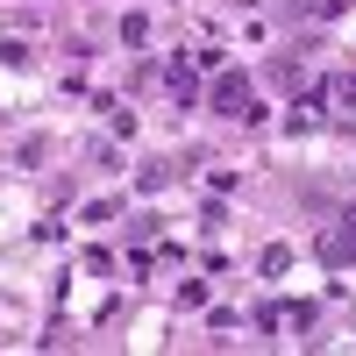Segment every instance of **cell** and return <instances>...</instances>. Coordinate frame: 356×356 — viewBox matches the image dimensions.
<instances>
[{"label":"cell","instance_id":"6da1fadb","mask_svg":"<svg viewBox=\"0 0 356 356\" xmlns=\"http://www.w3.org/2000/svg\"><path fill=\"white\" fill-rule=\"evenodd\" d=\"M321 264H328V271L356 264V207H349V214H335L328 228H321Z\"/></svg>","mask_w":356,"mask_h":356},{"label":"cell","instance_id":"8992f818","mask_svg":"<svg viewBox=\"0 0 356 356\" xmlns=\"http://www.w3.org/2000/svg\"><path fill=\"white\" fill-rule=\"evenodd\" d=\"M285 271H292V250L271 243V250H264V278H285Z\"/></svg>","mask_w":356,"mask_h":356},{"label":"cell","instance_id":"7a4b0ae2","mask_svg":"<svg viewBox=\"0 0 356 356\" xmlns=\"http://www.w3.org/2000/svg\"><path fill=\"white\" fill-rule=\"evenodd\" d=\"M207 107H214V114H250V79L243 72H221L214 93H207Z\"/></svg>","mask_w":356,"mask_h":356},{"label":"cell","instance_id":"3957f363","mask_svg":"<svg viewBox=\"0 0 356 356\" xmlns=\"http://www.w3.org/2000/svg\"><path fill=\"white\" fill-rule=\"evenodd\" d=\"M164 86H171V100H178V107H193V100H200V79H193L186 65H171V72H164Z\"/></svg>","mask_w":356,"mask_h":356},{"label":"cell","instance_id":"5b68a950","mask_svg":"<svg viewBox=\"0 0 356 356\" xmlns=\"http://www.w3.org/2000/svg\"><path fill=\"white\" fill-rule=\"evenodd\" d=\"M122 43H129V50L150 43V15H122Z\"/></svg>","mask_w":356,"mask_h":356},{"label":"cell","instance_id":"52a82bcc","mask_svg":"<svg viewBox=\"0 0 356 356\" xmlns=\"http://www.w3.org/2000/svg\"><path fill=\"white\" fill-rule=\"evenodd\" d=\"M0 65H29V43L22 36H0Z\"/></svg>","mask_w":356,"mask_h":356},{"label":"cell","instance_id":"277c9868","mask_svg":"<svg viewBox=\"0 0 356 356\" xmlns=\"http://www.w3.org/2000/svg\"><path fill=\"white\" fill-rule=\"evenodd\" d=\"M136 186H143V193H164V186H171V164H164V157H150V164L136 171Z\"/></svg>","mask_w":356,"mask_h":356}]
</instances>
